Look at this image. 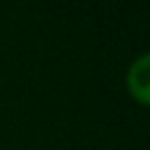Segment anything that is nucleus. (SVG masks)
I'll list each match as a JSON object with an SVG mask.
<instances>
[{"mask_svg": "<svg viewBox=\"0 0 150 150\" xmlns=\"http://www.w3.org/2000/svg\"><path fill=\"white\" fill-rule=\"evenodd\" d=\"M127 87L138 103H150V54H141L129 66Z\"/></svg>", "mask_w": 150, "mask_h": 150, "instance_id": "nucleus-1", "label": "nucleus"}]
</instances>
